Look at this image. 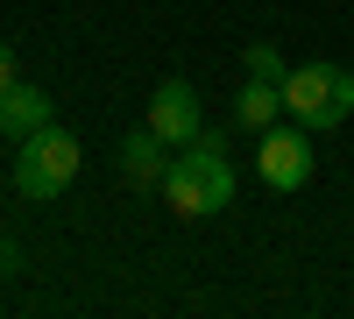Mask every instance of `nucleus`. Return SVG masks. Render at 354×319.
<instances>
[{
    "mask_svg": "<svg viewBox=\"0 0 354 319\" xmlns=\"http://www.w3.org/2000/svg\"><path fill=\"white\" fill-rule=\"evenodd\" d=\"M163 199H170L177 220H213V213H227V199H234V163L220 156V135H213V128H205L192 149L170 156Z\"/></svg>",
    "mask_w": 354,
    "mask_h": 319,
    "instance_id": "obj_1",
    "label": "nucleus"
},
{
    "mask_svg": "<svg viewBox=\"0 0 354 319\" xmlns=\"http://www.w3.org/2000/svg\"><path fill=\"white\" fill-rule=\"evenodd\" d=\"M283 113L305 121L312 135L319 128H340L354 113V71H340V64H298L283 78Z\"/></svg>",
    "mask_w": 354,
    "mask_h": 319,
    "instance_id": "obj_2",
    "label": "nucleus"
},
{
    "mask_svg": "<svg viewBox=\"0 0 354 319\" xmlns=\"http://www.w3.org/2000/svg\"><path fill=\"white\" fill-rule=\"evenodd\" d=\"M71 178H78V142L57 128V121L21 142V156H15V192L21 199H57Z\"/></svg>",
    "mask_w": 354,
    "mask_h": 319,
    "instance_id": "obj_3",
    "label": "nucleus"
},
{
    "mask_svg": "<svg viewBox=\"0 0 354 319\" xmlns=\"http://www.w3.org/2000/svg\"><path fill=\"white\" fill-rule=\"evenodd\" d=\"M255 178L270 192H298L312 178V128L290 121V128H262L255 135Z\"/></svg>",
    "mask_w": 354,
    "mask_h": 319,
    "instance_id": "obj_4",
    "label": "nucleus"
},
{
    "mask_svg": "<svg viewBox=\"0 0 354 319\" xmlns=\"http://www.w3.org/2000/svg\"><path fill=\"white\" fill-rule=\"evenodd\" d=\"M149 128L170 142V149H192V142L205 135V113H198V93L185 78H163L156 93H149Z\"/></svg>",
    "mask_w": 354,
    "mask_h": 319,
    "instance_id": "obj_5",
    "label": "nucleus"
},
{
    "mask_svg": "<svg viewBox=\"0 0 354 319\" xmlns=\"http://www.w3.org/2000/svg\"><path fill=\"white\" fill-rule=\"evenodd\" d=\"M121 178L142 185V192H163V178H170V142H163L156 128H135V135L121 142Z\"/></svg>",
    "mask_w": 354,
    "mask_h": 319,
    "instance_id": "obj_6",
    "label": "nucleus"
},
{
    "mask_svg": "<svg viewBox=\"0 0 354 319\" xmlns=\"http://www.w3.org/2000/svg\"><path fill=\"white\" fill-rule=\"evenodd\" d=\"M36 128H50V93H43V85H28V78L0 85V135L28 142Z\"/></svg>",
    "mask_w": 354,
    "mask_h": 319,
    "instance_id": "obj_7",
    "label": "nucleus"
},
{
    "mask_svg": "<svg viewBox=\"0 0 354 319\" xmlns=\"http://www.w3.org/2000/svg\"><path fill=\"white\" fill-rule=\"evenodd\" d=\"M277 113H283V85H270V78H248L241 93H234V121L241 128H277Z\"/></svg>",
    "mask_w": 354,
    "mask_h": 319,
    "instance_id": "obj_8",
    "label": "nucleus"
},
{
    "mask_svg": "<svg viewBox=\"0 0 354 319\" xmlns=\"http://www.w3.org/2000/svg\"><path fill=\"white\" fill-rule=\"evenodd\" d=\"M241 64H248V78H270V85L290 78V64L277 57V43H248V50H241Z\"/></svg>",
    "mask_w": 354,
    "mask_h": 319,
    "instance_id": "obj_9",
    "label": "nucleus"
},
{
    "mask_svg": "<svg viewBox=\"0 0 354 319\" xmlns=\"http://www.w3.org/2000/svg\"><path fill=\"white\" fill-rule=\"evenodd\" d=\"M21 270V255H15V241H0V277H15Z\"/></svg>",
    "mask_w": 354,
    "mask_h": 319,
    "instance_id": "obj_10",
    "label": "nucleus"
},
{
    "mask_svg": "<svg viewBox=\"0 0 354 319\" xmlns=\"http://www.w3.org/2000/svg\"><path fill=\"white\" fill-rule=\"evenodd\" d=\"M0 85H15V50L0 43Z\"/></svg>",
    "mask_w": 354,
    "mask_h": 319,
    "instance_id": "obj_11",
    "label": "nucleus"
}]
</instances>
